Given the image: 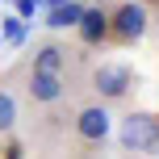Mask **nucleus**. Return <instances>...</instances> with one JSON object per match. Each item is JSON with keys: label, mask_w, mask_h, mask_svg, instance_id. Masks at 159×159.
<instances>
[{"label": "nucleus", "mask_w": 159, "mask_h": 159, "mask_svg": "<svg viewBox=\"0 0 159 159\" xmlns=\"http://www.w3.org/2000/svg\"><path fill=\"white\" fill-rule=\"evenodd\" d=\"M147 25H151L147 8L138 4V0H126V4H117L109 13V38L121 42V46H134V42L147 34Z\"/></svg>", "instance_id": "f257e3e1"}, {"label": "nucleus", "mask_w": 159, "mask_h": 159, "mask_svg": "<svg viewBox=\"0 0 159 159\" xmlns=\"http://www.w3.org/2000/svg\"><path fill=\"white\" fill-rule=\"evenodd\" d=\"M126 151H159V113H130L121 121Z\"/></svg>", "instance_id": "f03ea898"}, {"label": "nucleus", "mask_w": 159, "mask_h": 159, "mask_svg": "<svg viewBox=\"0 0 159 159\" xmlns=\"http://www.w3.org/2000/svg\"><path fill=\"white\" fill-rule=\"evenodd\" d=\"M92 88L101 92V101H121V96L134 88V71L121 63H101L92 71Z\"/></svg>", "instance_id": "7ed1b4c3"}, {"label": "nucleus", "mask_w": 159, "mask_h": 159, "mask_svg": "<svg viewBox=\"0 0 159 159\" xmlns=\"http://www.w3.org/2000/svg\"><path fill=\"white\" fill-rule=\"evenodd\" d=\"M109 130H113V117H109L105 105H88V109L75 113V134L84 138V143H105Z\"/></svg>", "instance_id": "20e7f679"}, {"label": "nucleus", "mask_w": 159, "mask_h": 159, "mask_svg": "<svg viewBox=\"0 0 159 159\" xmlns=\"http://www.w3.org/2000/svg\"><path fill=\"white\" fill-rule=\"evenodd\" d=\"M30 101L34 105H55V101H63V75H55V71H30Z\"/></svg>", "instance_id": "39448f33"}, {"label": "nucleus", "mask_w": 159, "mask_h": 159, "mask_svg": "<svg viewBox=\"0 0 159 159\" xmlns=\"http://www.w3.org/2000/svg\"><path fill=\"white\" fill-rule=\"evenodd\" d=\"M75 30H80V38H84L88 46H96V42L109 38V13H105V8H84L80 21H75Z\"/></svg>", "instance_id": "423d86ee"}, {"label": "nucleus", "mask_w": 159, "mask_h": 159, "mask_svg": "<svg viewBox=\"0 0 159 159\" xmlns=\"http://www.w3.org/2000/svg\"><path fill=\"white\" fill-rule=\"evenodd\" d=\"M63 67H67V50L59 46V42H42V46L34 50V59H30V71H55V75H63Z\"/></svg>", "instance_id": "0eeeda50"}, {"label": "nucleus", "mask_w": 159, "mask_h": 159, "mask_svg": "<svg viewBox=\"0 0 159 159\" xmlns=\"http://www.w3.org/2000/svg\"><path fill=\"white\" fill-rule=\"evenodd\" d=\"M80 13H84V8H80L75 0H59V4L50 8V21H46V25H55V30H67V25H75V21H80Z\"/></svg>", "instance_id": "6e6552de"}, {"label": "nucleus", "mask_w": 159, "mask_h": 159, "mask_svg": "<svg viewBox=\"0 0 159 159\" xmlns=\"http://www.w3.org/2000/svg\"><path fill=\"white\" fill-rule=\"evenodd\" d=\"M13 126H17V101L8 88H0V134H8Z\"/></svg>", "instance_id": "1a4fd4ad"}]
</instances>
